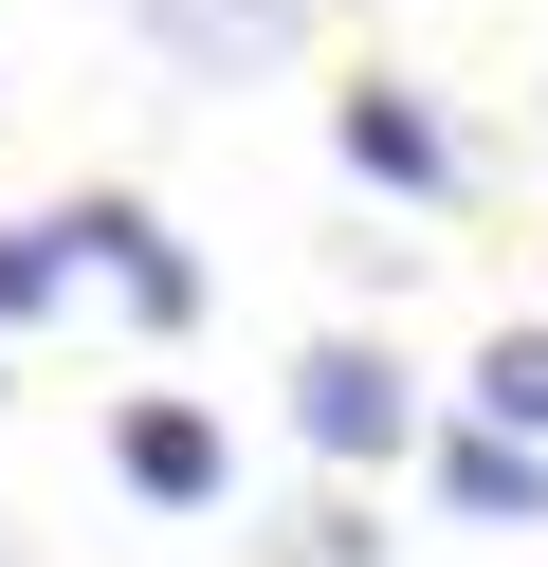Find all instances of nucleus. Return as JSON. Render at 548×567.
Wrapping results in <instances>:
<instances>
[{
	"instance_id": "obj_1",
	"label": "nucleus",
	"mask_w": 548,
	"mask_h": 567,
	"mask_svg": "<svg viewBox=\"0 0 548 567\" xmlns=\"http://www.w3.org/2000/svg\"><path fill=\"white\" fill-rule=\"evenodd\" d=\"M292 421H311V457H402V367L365 330H329L311 367H292Z\"/></svg>"
},
{
	"instance_id": "obj_2",
	"label": "nucleus",
	"mask_w": 548,
	"mask_h": 567,
	"mask_svg": "<svg viewBox=\"0 0 548 567\" xmlns=\"http://www.w3.org/2000/svg\"><path fill=\"white\" fill-rule=\"evenodd\" d=\"M55 238H73V275H110V293L146 311V330H183V311H201V275H183V238L146 220V202H73Z\"/></svg>"
},
{
	"instance_id": "obj_3",
	"label": "nucleus",
	"mask_w": 548,
	"mask_h": 567,
	"mask_svg": "<svg viewBox=\"0 0 548 567\" xmlns=\"http://www.w3.org/2000/svg\"><path fill=\"white\" fill-rule=\"evenodd\" d=\"M329 128H348V165H365V184H402V202H438V184H457V128H438L421 92H384V74H365Z\"/></svg>"
},
{
	"instance_id": "obj_4",
	"label": "nucleus",
	"mask_w": 548,
	"mask_h": 567,
	"mask_svg": "<svg viewBox=\"0 0 548 567\" xmlns=\"http://www.w3.org/2000/svg\"><path fill=\"white\" fill-rule=\"evenodd\" d=\"M110 457H128L146 513H201V494H219V421H201V403H128V440H110Z\"/></svg>"
},
{
	"instance_id": "obj_5",
	"label": "nucleus",
	"mask_w": 548,
	"mask_h": 567,
	"mask_svg": "<svg viewBox=\"0 0 548 567\" xmlns=\"http://www.w3.org/2000/svg\"><path fill=\"white\" fill-rule=\"evenodd\" d=\"M438 494H457L475 530H548V440H494V421H475V440L438 457Z\"/></svg>"
},
{
	"instance_id": "obj_6",
	"label": "nucleus",
	"mask_w": 548,
	"mask_h": 567,
	"mask_svg": "<svg viewBox=\"0 0 548 567\" xmlns=\"http://www.w3.org/2000/svg\"><path fill=\"white\" fill-rule=\"evenodd\" d=\"M475 421H494V440H548V330H494V348H475Z\"/></svg>"
},
{
	"instance_id": "obj_7",
	"label": "nucleus",
	"mask_w": 548,
	"mask_h": 567,
	"mask_svg": "<svg viewBox=\"0 0 548 567\" xmlns=\"http://www.w3.org/2000/svg\"><path fill=\"white\" fill-rule=\"evenodd\" d=\"M55 293H73V238L55 220H0V330H37Z\"/></svg>"
}]
</instances>
